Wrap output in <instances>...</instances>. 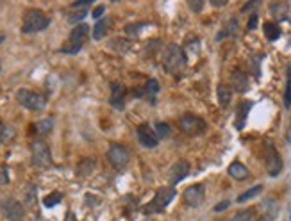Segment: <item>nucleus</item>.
Returning a JSON list of instances; mask_svg holds the SVG:
<instances>
[{
  "label": "nucleus",
  "instance_id": "obj_1",
  "mask_svg": "<svg viewBox=\"0 0 291 221\" xmlns=\"http://www.w3.org/2000/svg\"><path fill=\"white\" fill-rule=\"evenodd\" d=\"M163 66L170 75H180L188 66V57L179 45H168L163 52Z\"/></svg>",
  "mask_w": 291,
  "mask_h": 221
},
{
  "label": "nucleus",
  "instance_id": "obj_2",
  "mask_svg": "<svg viewBox=\"0 0 291 221\" xmlns=\"http://www.w3.org/2000/svg\"><path fill=\"white\" fill-rule=\"evenodd\" d=\"M50 25V18L41 9H27L23 14L22 32L23 34H34V32L45 31Z\"/></svg>",
  "mask_w": 291,
  "mask_h": 221
},
{
  "label": "nucleus",
  "instance_id": "obj_3",
  "mask_svg": "<svg viewBox=\"0 0 291 221\" xmlns=\"http://www.w3.org/2000/svg\"><path fill=\"white\" fill-rule=\"evenodd\" d=\"M177 195V191H175L174 186H163L156 191V195H154L152 202H148L147 205L143 207V213L145 214H157V213H163L168 205L172 204V200L175 198Z\"/></svg>",
  "mask_w": 291,
  "mask_h": 221
},
{
  "label": "nucleus",
  "instance_id": "obj_4",
  "mask_svg": "<svg viewBox=\"0 0 291 221\" xmlns=\"http://www.w3.org/2000/svg\"><path fill=\"white\" fill-rule=\"evenodd\" d=\"M88 34H90V25H86V23L75 25L72 31H70V34H68L66 43L61 47V52L68 54V55H75V54L84 47L86 40H88Z\"/></svg>",
  "mask_w": 291,
  "mask_h": 221
},
{
  "label": "nucleus",
  "instance_id": "obj_5",
  "mask_svg": "<svg viewBox=\"0 0 291 221\" xmlns=\"http://www.w3.org/2000/svg\"><path fill=\"white\" fill-rule=\"evenodd\" d=\"M16 102L29 110H43L47 107L45 95L38 93V91H31V89H25V88L16 91Z\"/></svg>",
  "mask_w": 291,
  "mask_h": 221
},
{
  "label": "nucleus",
  "instance_id": "obj_6",
  "mask_svg": "<svg viewBox=\"0 0 291 221\" xmlns=\"http://www.w3.org/2000/svg\"><path fill=\"white\" fill-rule=\"evenodd\" d=\"M31 161L36 168H49L52 164V152L43 139H34L31 143Z\"/></svg>",
  "mask_w": 291,
  "mask_h": 221
},
{
  "label": "nucleus",
  "instance_id": "obj_7",
  "mask_svg": "<svg viewBox=\"0 0 291 221\" xmlns=\"http://www.w3.org/2000/svg\"><path fill=\"white\" fill-rule=\"evenodd\" d=\"M179 127L186 136H191V137L202 136V134L207 130L206 119H202L200 116H197V114H191V112L184 114L182 118L179 119Z\"/></svg>",
  "mask_w": 291,
  "mask_h": 221
},
{
  "label": "nucleus",
  "instance_id": "obj_8",
  "mask_svg": "<svg viewBox=\"0 0 291 221\" xmlns=\"http://www.w3.org/2000/svg\"><path fill=\"white\" fill-rule=\"evenodd\" d=\"M108 161L116 171H123L127 168V164L130 163V152L127 146L120 145V143H113L108 150Z\"/></svg>",
  "mask_w": 291,
  "mask_h": 221
},
{
  "label": "nucleus",
  "instance_id": "obj_9",
  "mask_svg": "<svg viewBox=\"0 0 291 221\" xmlns=\"http://www.w3.org/2000/svg\"><path fill=\"white\" fill-rule=\"evenodd\" d=\"M263 150H264V163H266V169L272 177H277L279 173L282 171V159L281 155H279L277 148L273 146L272 141H264L263 145Z\"/></svg>",
  "mask_w": 291,
  "mask_h": 221
},
{
  "label": "nucleus",
  "instance_id": "obj_10",
  "mask_svg": "<svg viewBox=\"0 0 291 221\" xmlns=\"http://www.w3.org/2000/svg\"><path fill=\"white\" fill-rule=\"evenodd\" d=\"M0 211L9 221H22L25 218V209L16 198H4L0 202Z\"/></svg>",
  "mask_w": 291,
  "mask_h": 221
},
{
  "label": "nucleus",
  "instance_id": "obj_11",
  "mask_svg": "<svg viewBox=\"0 0 291 221\" xmlns=\"http://www.w3.org/2000/svg\"><path fill=\"white\" fill-rule=\"evenodd\" d=\"M182 200L188 207H200L204 204V200H206V187H204V184H195V186L186 187L182 193Z\"/></svg>",
  "mask_w": 291,
  "mask_h": 221
},
{
  "label": "nucleus",
  "instance_id": "obj_12",
  "mask_svg": "<svg viewBox=\"0 0 291 221\" xmlns=\"http://www.w3.org/2000/svg\"><path fill=\"white\" fill-rule=\"evenodd\" d=\"M136 134H138L139 145L145 146V148H156V146L159 145V137H157L156 130H154L150 125L141 123L138 127V130H136Z\"/></svg>",
  "mask_w": 291,
  "mask_h": 221
},
{
  "label": "nucleus",
  "instance_id": "obj_13",
  "mask_svg": "<svg viewBox=\"0 0 291 221\" xmlns=\"http://www.w3.org/2000/svg\"><path fill=\"white\" fill-rule=\"evenodd\" d=\"M189 169H191V166H189L188 161H184V159H179L177 163L172 164V168L168 169L170 186H175V184H179L180 180H184V178L189 175Z\"/></svg>",
  "mask_w": 291,
  "mask_h": 221
},
{
  "label": "nucleus",
  "instance_id": "obj_14",
  "mask_svg": "<svg viewBox=\"0 0 291 221\" xmlns=\"http://www.w3.org/2000/svg\"><path fill=\"white\" fill-rule=\"evenodd\" d=\"M125 97H127V89L120 82H113L111 84V97H109V104L116 109H123L125 107Z\"/></svg>",
  "mask_w": 291,
  "mask_h": 221
},
{
  "label": "nucleus",
  "instance_id": "obj_15",
  "mask_svg": "<svg viewBox=\"0 0 291 221\" xmlns=\"http://www.w3.org/2000/svg\"><path fill=\"white\" fill-rule=\"evenodd\" d=\"M248 77H246L245 71L241 70H234L231 73V89H234L236 93H245L248 91Z\"/></svg>",
  "mask_w": 291,
  "mask_h": 221
},
{
  "label": "nucleus",
  "instance_id": "obj_16",
  "mask_svg": "<svg viewBox=\"0 0 291 221\" xmlns=\"http://www.w3.org/2000/svg\"><path fill=\"white\" fill-rule=\"evenodd\" d=\"M95 168H97V161L93 157H84L77 164V175L79 177H90V175H93Z\"/></svg>",
  "mask_w": 291,
  "mask_h": 221
},
{
  "label": "nucleus",
  "instance_id": "obj_17",
  "mask_svg": "<svg viewBox=\"0 0 291 221\" xmlns=\"http://www.w3.org/2000/svg\"><path fill=\"white\" fill-rule=\"evenodd\" d=\"M229 175L233 178H236V180H245V178H248V169H246V166L243 163H237V161H234L231 166H229Z\"/></svg>",
  "mask_w": 291,
  "mask_h": 221
},
{
  "label": "nucleus",
  "instance_id": "obj_18",
  "mask_svg": "<svg viewBox=\"0 0 291 221\" xmlns=\"http://www.w3.org/2000/svg\"><path fill=\"white\" fill-rule=\"evenodd\" d=\"M32 127H34V132H36L38 136H47V134H50L52 132V128H54V118H43V119H40V121H36Z\"/></svg>",
  "mask_w": 291,
  "mask_h": 221
},
{
  "label": "nucleus",
  "instance_id": "obj_19",
  "mask_svg": "<svg viewBox=\"0 0 291 221\" xmlns=\"http://www.w3.org/2000/svg\"><path fill=\"white\" fill-rule=\"evenodd\" d=\"M216 97H218V102L222 107H227L231 104V98H233V89L229 84H220L216 89Z\"/></svg>",
  "mask_w": 291,
  "mask_h": 221
},
{
  "label": "nucleus",
  "instance_id": "obj_20",
  "mask_svg": "<svg viewBox=\"0 0 291 221\" xmlns=\"http://www.w3.org/2000/svg\"><path fill=\"white\" fill-rule=\"evenodd\" d=\"M157 91H159V82H157V80H150V82L145 86V89H134V93L138 95V97H147V98H150V100L156 97Z\"/></svg>",
  "mask_w": 291,
  "mask_h": 221
},
{
  "label": "nucleus",
  "instance_id": "obj_21",
  "mask_svg": "<svg viewBox=\"0 0 291 221\" xmlns=\"http://www.w3.org/2000/svg\"><path fill=\"white\" fill-rule=\"evenodd\" d=\"M108 27H109V18H100L93 27V40L95 41L102 40L104 36L108 34Z\"/></svg>",
  "mask_w": 291,
  "mask_h": 221
},
{
  "label": "nucleus",
  "instance_id": "obj_22",
  "mask_svg": "<svg viewBox=\"0 0 291 221\" xmlns=\"http://www.w3.org/2000/svg\"><path fill=\"white\" fill-rule=\"evenodd\" d=\"M263 31H264V36H266L270 41L279 40V36H281V27H279L277 23H273V22H266V23H264Z\"/></svg>",
  "mask_w": 291,
  "mask_h": 221
},
{
  "label": "nucleus",
  "instance_id": "obj_23",
  "mask_svg": "<svg viewBox=\"0 0 291 221\" xmlns=\"http://www.w3.org/2000/svg\"><path fill=\"white\" fill-rule=\"evenodd\" d=\"M270 11H272V14L277 20H284V18L288 16V4L286 2H273L272 5H270Z\"/></svg>",
  "mask_w": 291,
  "mask_h": 221
},
{
  "label": "nucleus",
  "instance_id": "obj_24",
  "mask_svg": "<svg viewBox=\"0 0 291 221\" xmlns=\"http://www.w3.org/2000/svg\"><path fill=\"white\" fill-rule=\"evenodd\" d=\"M14 128L11 125H5V123H0V145H4V143H9L11 139L14 137Z\"/></svg>",
  "mask_w": 291,
  "mask_h": 221
},
{
  "label": "nucleus",
  "instance_id": "obj_25",
  "mask_svg": "<svg viewBox=\"0 0 291 221\" xmlns=\"http://www.w3.org/2000/svg\"><path fill=\"white\" fill-rule=\"evenodd\" d=\"M261 191H263V186H254V187H250L248 191H245V193H241V195L237 196V204H245V202H248V200L255 198V196L259 195Z\"/></svg>",
  "mask_w": 291,
  "mask_h": 221
},
{
  "label": "nucleus",
  "instance_id": "obj_26",
  "mask_svg": "<svg viewBox=\"0 0 291 221\" xmlns=\"http://www.w3.org/2000/svg\"><path fill=\"white\" fill-rule=\"evenodd\" d=\"M61 200H63V193H59V191H54V193H50L43 198V205L45 207H56L58 204H61Z\"/></svg>",
  "mask_w": 291,
  "mask_h": 221
},
{
  "label": "nucleus",
  "instance_id": "obj_27",
  "mask_svg": "<svg viewBox=\"0 0 291 221\" xmlns=\"http://www.w3.org/2000/svg\"><path fill=\"white\" fill-rule=\"evenodd\" d=\"M231 221H257V218H255V213L252 209H246V211H239L237 214H234Z\"/></svg>",
  "mask_w": 291,
  "mask_h": 221
},
{
  "label": "nucleus",
  "instance_id": "obj_28",
  "mask_svg": "<svg viewBox=\"0 0 291 221\" xmlns=\"http://www.w3.org/2000/svg\"><path fill=\"white\" fill-rule=\"evenodd\" d=\"M250 104L245 102L239 106V109H237V112H239V119H236V128H243V123H245V118H246V110L250 109Z\"/></svg>",
  "mask_w": 291,
  "mask_h": 221
},
{
  "label": "nucleus",
  "instance_id": "obj_29",
  "mask_svg": "<svg viewBox=\"0 0 291 221\" xmlns=\"http://www.w3.org/2000/svg\"><path fill=\"white\" fill-rule=\"evenodd\" d=\"M154 130H156V134H157V137H159V139H163V137H166V136H170V125L165 123V121H159V123H156Z\"/></svg>",
  "mask_w": 291,
  "mask_h": 221
},
{
  "label": "nucleus",
  "instance_id": "obj_30",
  "mask_svg": "<svg viewBox=\"0 0 291 221\" xmlns=\"http://www.w3.org/2000/svg\"><path fill=\"white\" fill-rule=\"evenodd\" d=\"M86 14H88V9H77L75 13L68 14V20H70L72 23H77V25H79V22H81V20H84Z\"/></svg>",
  "mask_w": 291,
  "mask_h": 221
},
{
  "label": "nucleus",
  "instance_id": "obj_31",
  "mask_svg": "<svg viewBox=\"0 0 291 221\" xmlns=\"http://www.w3.org/2000/svg\"><path fill=\"white\" fill-rule=\"evenodd\" d=\"M9 184V173L5 166H0V186H7Z\"/></svg>",
  "mask_w": 291,
  "mask_h": 221
},
{
  "label": "nucleus",
  "instance_id": "obj_32",
  "mask_svg": "<svg viewBox=\"0 0 291 221\" xmlns=\"http://www.w3.org/2000/svg\"><path fill=\"white\" fill-rule=\"evenodd\" d=\"M284 106L291 107V79H290V82H288V86H286V93H284Z\"/></svg>",
  "mask_w": 291,
  "mask_h": 221
},
{
  "label": "nucleus",
  "instance_id": "obj_33",
  "mask_svg": "<svg viewBox=\"0 0 291 221\" xmlns=\"http://www.w3.org/2000/svg\"><path fill=\"white\" fill-rule=\"evenodd\" d=\"M188 5L195 11V13H200L202 7H204V2H200V0H198V2H193L191 0V2H188Z\"/></svg>",
  "mask_w": 291,
  "mask_h": 221
},
{
  "label": "nucleus",
  "instance_id": "obj_34",
  "mask_svg": "<svg viewBox=\"0 0 291 221\" xmlns=\"http://www.w3.org/2000/svg\"><path fill=\"white\" fill-rule=\"evenodd\" d=\"M34 196H36V187H34V186H29L27 196H25V200H27V204H32V200H34Z\"/></svg>",
  "mask_w": 291,
  "mask_h": 221
},
{
  "label": "nucleus",
  "instance_id": "obj_35",
  "mask_svg": "<svg viewBox=\"0 0 291 221\" xmlns=\"http://www.w3.org/2000/svg\"><path fill=\"white\" fill-rule=\"evenodd\" d=\"M104 11H106V5H97V7L93 9V13H91V16H93V18H100L104 14Z\"/></svg>",
  "mask_w": 291,
  "mask_h": 221
},
{
  "label": "nucleus",
  "instance_id": "obj_36",
  "mask_svg": "<svg viewBox=\"0 0 291 221\" xmlns=\"http://www.w3.org/2000/svg\"><path fill=\"white\" fill-rule=\"evenodd\" d=\"M257 22H259V18H257V14H252L250 16V20H248V29H250V31H254L255 29V25H257Z\"/></svg>",
  "mask_w": 291,
  "mask_h": 221
},
{
  "label": "nucleus",
  "instance_id": "obj_37",
  "mask_svg": "<svg viewBox=\"0 0 291 221\" xmlns=\"http://www.w3.org/2000/svg\"><path fill=\"white\" fill-rule=\"evenodd\" d=\"M229 207V202H222V204H218L215 207V213H220V211H224V209Z\"/></svg>",
  "mask_w": 291,
  "mask_h": 221
},
{
  "label": "nucleus",
  "instance_id": "obj_38",
  "mask_svg": "<svg viewBox=\"0 0 291 221\" xmlns=\"http://www.w3.org/2000/svg\"><path fill=\"white\" fill-rule=\"evenodd\" d=\"M255 5H257V2H248V4H245L243 5V13H246V11H248V9H252V7H255Z\"/></svg>",
  "mask_w": 291,
  "mask_h": 221
},
{
  "label": "nucleus",
  "instance_id": "obj_39",
  "mask_svg": "<svg viewBox=\"0 0 291 221\" xmlns=\"http://www.w3.org/2000/svg\"><path fill=\"white\" fill-rule=\"evenodd\" d=\"M64 221H77V220H75V214H73L72 211H68V213H66V218H64Z\"/></svg>",
  "mask_w": 291,
  "mask_h": 221
},
{
  "label": "nucleus",
  "instance_id": "obj_40",
  "mask_svg": "<svg viewBox=\"0 0 291 221\" xmlns=\"http://www.w3.org/2000/svg\"><path fill=\"white\" fill-rule=\"evenodd\" d=\"M211 4H213V5H216V7H224V5L227 4V2H225V0H224V2H216V0H213V2H211Z\"/></svg>",
  "mask_w": 291,
  "mask_h": 221
},
{
  "label": "nucleus",
  "instance_id": "obj_41",
  "mask_svg": "<svg viewBox=\"0 0 291 221\" xmlns=\"http://www.w3.org/2000/svg\"><path fill=\"white\" fill-rule=\"evenodd\" d=\"M2 41H5V36H2V34H0V43H2Z\"/></svg>",
  "mask_w": 291,
  "mask_h": 221
},
{
  "label": "nucleus",
  "instance_id": "obj_42",
  "mask_svg": "<svg viewBox=\"0 0 291 221\" xmlns=\"http://www.w3.org/2000/svg\"><path fill=\"white\" fill-rule=\"evenodd\" d=\"M0 73H2V62H0Z\"/></svg>",
  "mask_w": 291,
  "mask_h": 221
}]
</instances>
